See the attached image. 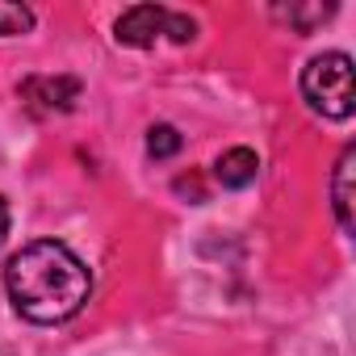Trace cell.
Wrapping results in <instances>:
<instances>
[{
  "instance_id": "6da1fadb",
  "label": "cell",
  "mask_w": 356,
  "mask_h": 356,
  "mask_svg": "<svg viewBox=\"0 0 356 356\" xmlns=\"http://www.w3.org/2000/svg\"><path fill=\"white\" fill-rule=\"evenodd\" d=\"M5 289H9L13 310L26 323L55 327V323H67L84 310L88 293H92V273L84 268V260L67 243L38 239V243H26L9 260Z\"/></svg>"
},
{
  "instance_id": "7a4b0ae2",
  "label": "cell",
  "mask_w": 356,
  "mask_h": 356,
  "mask_svg": "<svg viewBox=\"0 0 356 356\" xmlns=\"http://www.w3.org/2000/svg\"><path fill=\"white\" fill-rule=\"evenodd\" d=\"M302 97H306V105L314 113H323L331 122H348L352 109H356V97H352V59L343 51L314 55L302 67Z\"/></svg>"
},
{
  "instance_id": "3957f363",
  "label": "cell",
  "mask_w": 356,
  "mask_h": 356,
  "mask_svg": "<svg viewBox=\"0 0 356 356\" xmlns=\"http://www.w3.org/2000/svg\"><path fill=\"white\" fill-rule=\"evenodd\" d=\"M113 38H118L122 47H138V51L155 47L159 38L189 42V38H193V22L181 17V13H172V9H163V5H134V9H126V13L118 17Z\"/></svg>"
},
{
  "instance_id": "277c9868",
  "label": "cell",
  "mask_w": 356,
  "mask_h": 356,
  "mask_svg": "<svg viewBox=\"0 0 356 356\" xmlns=\"http://www.w3.org/2000/svg\"><path fill=\"white\" fill-rule=\"evenodd\" d=\"M22 97L38 113H67L80 101V80H72V76H34V80L22 84Z\"/></svg>"
},
{
  "instance_id": "5b68a950",
  "label": "cell",
  "mask_w": 356,
  "mask_h": 356,
  "mask_svg": "<svg viewBox=\"0 0 356 356\" xmlns=\"http://www.w3.org/2000/svg\"><path fill=\"white\" fill-rule=\"evenodd\" d=\"M352 176H356V147H343L331 172V206H335V222L343 235L356 231V214H352Z\"/></svg>"
},
{
  "instance_id": "8992f818",
  "label": "cell",
  "mask_w": 356,
  "mask_h": 356,
  "mask_svg": "<svg viewBox=\"0 0 356 356\" xmlns=\"http://www.w3.org/2000/svg\"><path fill=\"white\" fill-rule=\"evenodd\" d=\"M256 176H260V155H256L252 147H231V151H222L218 163H214V181H218L222 189H248Z\"/></svg>"
},
{
  "instance_id": "52a82bcc",
  "label": "cell",
  "mask_w": 356,
  "mask_h": 356,
  "mask_svg": "<svg viewBox=\"0 0 356 356\" xmlns=\"http://www.w3.org/2000/svg\"><path fill=\"white\" fill-rule=\"evenodd\" d=\"M281 22H289L298 34H310L314 26H323L331 13H335V5H289V9H273Z\"/></svg>"
},
{
  "instance_id": "ba28073f",
  "label": "cell",
  "mask_w": 356,
  "mask_h": 356,
  "mask_svg": "<svg viewBox=\"0 0 356 356\" xmlns=\"http://www.w3.org/2000/svg\"><path fill=\"white\" fill-rule=\"evenodd\" d=\"M181 151V134H176V126H151L147 130V155L151 159H168Z\"/></svg>"
},
{
  "instance_id": "9c48e42d",
  "label": "cell",
  "mask_w": 356,
  "mask_h": 356,
  "mask_svg": "<svg viewBox=\"0 0 356 356\" xmlns=\"http://www.w3.org/2000/svg\"><path fill=\"white\" fill-rule=\"evenodd\" d=\"M30 30H34V13L26 5H0V38L30 34Z\"/></svg>"
},
{
  "instance_id": "30bf717a",
  "label": "cell",
  "mask_w": 356,
  "mask_h": 356,
  "mask_svg": "<svg viewBox=\"0 0 356 356\" xmlns=\"http://www.w3.org/2000/svg\"><path fill=\"white\" fill-rule=\"evenodd\" d=\"M5 235H9V206L0 197V243H5Z\"/></svg>"
}]
</instances>
